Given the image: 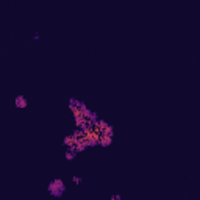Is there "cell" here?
Here are the masks:
<instances>
[{
	"instance_id": "cell-4",
	"label": "cell",
	"mask_w": 200,
	"mask_h": 200,
	"mask_svg": "<svg viewBox=\"0 0 200 200\" xmlns=\"http://www.w3.org/2000/svg\"><path fill=\"white\" fill-rule=\"evenodd\" d=\"M77 141H78V139H75L72 135H67V136L64 138V141H63V146H64L66 149H74L75 144H77Z\"/></svg>"
},
{
	"instance_id": "cell-10",
	"label": "cell",
	"mask_w": 200,
	"mask_h": 200,
	"mask_svg": "<svg viewBox=\"0 0 200 200\" xmlns=\"http://www.w3.org/2000/svg\"><path fill=\"white\" fill-rule=\"evenodd\" d=\"M33 39H35V41H39V39H41L39 33H35V36H33Z\"/></svg>"
},
{
	"instance_id": "cell-3",
	"label": "cell",
	"mask_w": 200,
	"mask_h": 200,
	"mask_svg": "<svg viewBox=\"0 0 200 200\" xmlns=\"http://www.w3.org/2000/svg\"><path fill=\"white\" fill-rule=\"evenodd\" d=\"M111 144H113V136H107V135H102V136H100V141H99V146H100V147L107 149V147L111 146Z\"/></svg>"
},
{
	"instance_id": "cell-5",
	"label": "cell",
	"mask_w": 200,
	"mask_h": 200,
	"mask_svg": "<svg viewBox=\"0 0 200 200\" xmlns=\"http://www.w3.org/2000/svg\"><path fill=\"white\" fill-rule=\"evenodd\" d=\"M86 149H88V144H86V141H85V138H81V139H78V141H77L75 147L72 149V150H75L77 153H81V152H85Z\"/></svg>"
},
{
	"instance_id": "cell-2",
	"label": "cell",
	"mask_w": 200,
	"mask_h": 200,
	"mask_svg": "<svg viewBox=\"0 0 200 200\" xmlns=\"http://www.w3.org/2000/svg\"><path fill=\"white\" fill-rule=\"evenodd\" d=\"M14 107L19 108V109H25L27 107H28V99L20 94V96H17L14 99Z\"/></svg>"
},
{
	"instance_id": "cell-7",
	"label": "cell",
	"mask_w": 200,
	"mask_h": 200,
	"mask_svg": "<svg viewBox=\"0 0 200 200\" xmlns=\"http://www.w3.org/2000/svg\"><path fill=\"white\" fill-rule=\"evenodd\" d=\"M102 135H107V136H113L114 138V128H113V125H108L107 130H105Z\"/></svg>"
},
{
	"instance_id": "cell-6",
	"label": "cell",
	"mask_w": 200,
	"mask_h": 200,
	"mask_svg": "<svg viewBox=\"0 0 200 200\" xmlns=\"http://www.w3.org/2000/svg\"><path fill=\"white\" fill-rule=\"evenodd\" d=\"M64 158L67 161H74L77 158V152H75V150H72V149H67V150H66V153H64Z\"/></svg>"
},
{
	"instance_id": "cell-8",
	"label": "cell",
	"mask_w": 200,
	"mask_h": 200,
	"mask_svg": "<svg viewBox=\"0 0 200 200\" xmlns=\"http://www.w3.org/2000/svg\"><path fill=\"white\" fill-rule=\"evenodd\" d=\"M81 181H83V178L80 175H74V177H72V183H74V185H81Z\"/></svg>"
},
{
	"instance_id": "cell-9",
	"label": "cell",
	"mask_w": 200,
	"mask_h": 200,
	"mask_svg": "<svg viewBox=\"0 0 200 200\" xmlns=\"http://www.w3.org/2000/svg\"><path fill=\"white\" fill-rule=\"evenodd\" d=\"M120 199H122L120 194H114V196H111V197H109V200H120Z\"/></svg>"
},
{
	"instance_id": "cell-1",
	"label": "cell",
	"mask_w": 200,
	"mask_h": 200,
	"mask_svg": "<svg viewBox=\"0 0 200 200\" xmlns=\"http://www.w3.org/2000/svg\"><path fill=\"white\" fill-rule=\"evenodd\" d=\"M47 191H49V194H50L52 197L59 199V197L66 192V183L61 180V178H55V180H52V181L49 183Z\"/></svg>"
}]
</instances>
